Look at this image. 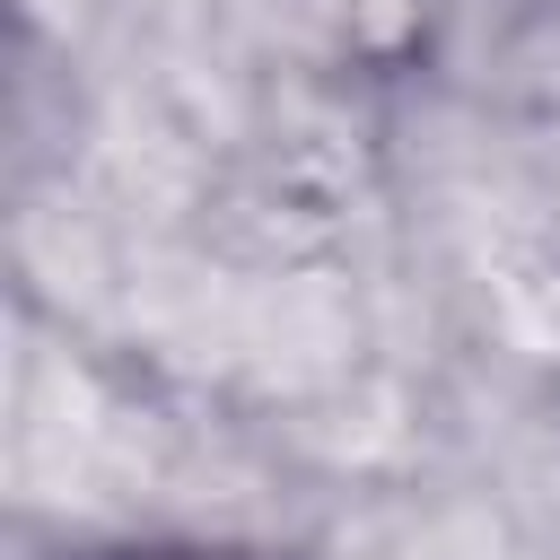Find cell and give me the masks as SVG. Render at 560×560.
I'll use <instances>...</instances> for the list:
<instances>
[{
    "label": "cell",
    "mask_w": 560,
    "mask_h": 560,
    "mask_svg": "<svg viewBox=\"0 0 560 560\" xmlns=\"http://www.w3.org/2000/svg\"><path fill=\"white\" fill-rule=\"evenodd\" d=\"M149 560H166V551H149Z\"/></svg>",
    "instance_id": "1"
}]
</instances>
